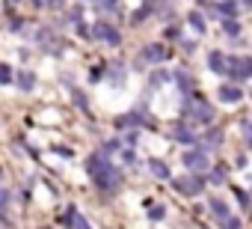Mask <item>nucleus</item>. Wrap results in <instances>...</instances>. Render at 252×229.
Segmentation results:
<instances>
[{"label": "nucleus", "mask_w": 252, "mask_h": 229, "mask_svg": "<svg viewBox=\"0 0 252 229\" xmlns=\"http://www.w3.org/2000/svg\"><path fill=\"white\" fill-rule=\"evenodd\" d=\"M86 173L92 176V182H95L101 191H116V188L122 185V173H119L104 155H92V158L86 161Z\"/></svg>", "instance_id": "f257e3e1"}, {"label": "nucleus", "mask_w": 252, "mask_h": 229, "mask_svg": "<svg viewBox=\"0 0 252 229\" xmlns=\"http://www.w3.org/2000/svg\"><path fill=\"white\" fill-rule=\"evenodd\" d=\"M184 113L190 116V122H205V125H208V122L214 119V107L205 104V101L196 98V95H193V98H190V95L184 98Z\"/></svg>", "instance_id": "f03ea898"}, {"label": "nucleus", "mask_w": 252, "mask_h": 229, "mask_svg": "<svg viewBox=\"0 0 252 229\" xmlns=\"http://www.w3.org/2000/svg\"><path fill=\"white\" fill-rule=\"evenodd\" d=\"M172 188H175L178 193H184V196H199V193L205 191V182H202L196 173H187V176L172 179Z\"/></svg>", "instance_id": "7ed1b4c3"}, {"label": "nucleus", "mask_w": 252, "mask_h": 229, "mask_svg": "<svg viewBox=\"0 0 252 229\" xmlns=\"http://www.w3.org/2000/svg\"><path fill=\"white\" fill-rule=\"evenodd\" d=\"M228 75L234 80H249L252 77V57H228Z\"/></svg>", "instance_id": "20e7f679"}, {"label": "nucleus", "mask_w": 252, "mask_h": 229, "mask_svg": "<svg viewBox=\"0 0 252 229\" xmlns=\"http://www.w3.org/2000/svg\"><path fill=\"white\" fill-rule=\"evenodd\" d=\"M184 167L190 170V173H202V170H208L211 167V161H208V155H205V149H193V152H184Z\"/></svg>", "instance_id": "39448f33"}, {"label": "nucleus", "mask_w": 252, "mask_h": 229, "mask_svg": "<svg viewBox=\"0 0 252 229\" xmlns=\"http://www.w3.org/2000/svg\"><path fill=\"white\" fill-rule=\"evenodd\" d=\"M92 36H95V39H101V42H107V45H119V42H122L119 30H116L113 24H104V21H98V24L92 27Z\"/></svg>", "instance_id": "423d86ee"}, {"label": "nucleus", "mask_w": 252, "mask_h": 229, "mask_svg": "<svg viewBox=\"0 0 252 229\" xmlns=\"http://www.w3.org/2000/svg\"><path fill=\"white\" fill-rule=\"evenodd\" d=\"M208 66H211L214 75H228V57L222 51H211L208 54Z\"/></svg>", "instance_id": "0eeeda50"}, {"label": "nucleus", "mask_w": 252, "mask_h": 229, "mask_svg": "<svg viewBox=\"0 0 252 229\" xmlns=\"http://www.w3.org/2000/svg\"><path fill=\"white\" fill-rule=\"evenodd\" d=\"M166 57H169V48H163V45H149L143 51V60L146 63H163Z\"/></svg>", "instance_id": "6e6552de"}, {"label": "nucleus", "mask_w": 252, "mask_h": 229, "mask_svg": "<svg viewBox=\"0 0 252 229\" xmlns=\"http://www.w3.org/2000/svg\"><path fill=\"white\" fill-rule=\"evenodd\" d=\"M217 95H220V101H225V104H237L243 92H240V86H231V83H225V86H220V92H217Z\"/></svg>", "instance_id": "1a4fd4ad"}, {"label": "nucleus", "mask_w": 252, "mask_h": 229, "mask_svg": "<svg viewBox=\"0 0 252 229\" xmlns=\"http://www.w3.org/2000/svg\"><path fill=\"white\" fill-rule=\"evenodd\" d=\"M217 12L234 21V15L240 12V3H237V0H220V3H217Z\"/></svg>", "instance_id": "9d476101"}, {"label": "nucleus", "mask_w": 252, "mask_h": 229, "mask_svg": "<svg viewBox=\"0 0 252 229\" xmlns=\"http://www.w3.org/2000/svg\"><path fill=\"white\" fill-rule=\"evenodd\" d=\"M149 170H152V176H158V179H169V167H166V161H160V158H152V161H149Z\"/></svg>", "instance_id": "9b49d317"}, {"label": "nucleus", "mask_w": 252, "mask_h": 229, "mask_svg": "<svg viewBox=\"0 0 252 229\" xmlns=\"http://www.w3.org/2000/svg\"><path fill=\"white\" fill-rule=\"evenodd\" d=\"M211 211H214V217H217L220 223H225V220H228V205H225L222 199H217V196L211 199Z\"/></svg>", "instance_id": "f8f14e48"}, {"label": "nucleus", "mask_w": 252, "mask_h": 229, "mask_svg": "<svg viewBox=\"0 0 252 229\" xmlns=\"http://www.w3.org/2000/svg\"><path fill=\"white\" fill-rule=\"evenodd\" d=\"M172 137H175L178 143H199V140H196V134H193L190 128H184V125H178V128L172 131Z\"/></svg>", "instance_id": "ddd939ff"}, {"label": "nucleus", "mask_w": 252, "mask_h": 229, "mask_svg": "<svg viewBox=\"0 0 252 229\" xmlns=\"http://www.w3.org/2000/svg\"><path fill=\"white\" fill-rule=\"evenodd\" d=\"M18 86H21L24 92H30V89L36 86V77H33V72H18Z\"/></svg>", "instance_id": "4468645a"}, {"label": "nucleus", "mask_w": 252, "mask_h": 229, "mask_svg": "<svg viewBox=\"0 0 252 229\" xmlns=\"http://www.w3.org/2000/svg\"><path fill=\"white\" fill-rule=\"evenodd\" d=\"M187 21L193 24V30H196V33H205V18H202L199 12H190V15H187Z\"/></svg>", "instance_id": "2eb2a0df"}, {"label": "nucleus", "mask_w": 252, "mask_h": 229, "mask_svg": "<svg viewBox=\"0 0 252 229\" xmlns=\"http://www.w3.org/2000/svg\"><path fill=\"white\" fill-rule=\"evenodd\" d=\"M12 80H15V75H12V66L0 63V83H12Z\"/></svg>", "instance_id": "dca6fc26"}, {"label": "nucleus", "mask_w": 252, "mask_h": 229, "mask_svg": "<svg viewBox=\"0 0 252 229\" xmlns=\"http://www.w3.org/2000/svg\"><path fill=\"white\" fill-rule=\"evenodd\" d=\"M220 140H222V131H208L202 143H205V146H220Z\"/></svg>", "instance_id": "f3484780"}, {"label": "nucleus", "mask_w": 252, "mask_h": 229, "mask_svg": "<svg viewBox=\"0 0 252 229\" xmlns=\"http://www.w3.org/2000/svg\"><path fill=\"white\" fill-rule=\"evenodd\" d=\"M9 199H12V193L6 188H0V217H3V211L9 208Z\"/></svg>", "instance_id": "a211bd4d"}, {"label": "nucleus", "mask_w": 252, "mask_h": 229, "mask_svg": "<svg viewBox=\"0 0 252 229\" xmlns=\"http://www.w3.org/2000/svg\"><path fill=\"white\" fill-rule=\"evenodd\" d=\"M175 80H178V86H181L184 92H190V77H187V72H178V75H175Z\"/></svg>", "instance_id": "6ab92c4d"}, {"label": "nucleus", "mask_w": 252, "mask_h": 229, "mask_svg": "<svg viewBox=\"0 0 252 229\" xmlns=\"http://www.w3.org/2000/svg\"><path fill=\"white\" fill-rule=\"evenodd\" d=\"M74 214H77V208H74V205H68V208H65V214H63V223H65V226H74Z\"/></svg>", "instance_id": "aec40b11"}, {"label": "nucleus", "mask_w": 252, "mask_h": 229, "mask_svg": "<svg viewBox=\"0 0 252 229\" xmlns=\"http://www.w3.org/2000/svg\"><path fill=\"white\" fill-rule=\"evenodd\" d=\"M225 33H228V36H237V33H240V24L231 21V18H225Z\"/></svg>", "instance_id": "412c9836"}, {"label": "nucleus", "mask_w": 252, "mask_h": 229, "mask_svg": "<svg viewBox=\"0 0 252 229\" xmlns=\"http://www.w3.org/2000/svg\"><path fill=\"white\" fill-rule=\"evenodd\" d=\"M222 229H243V223H240L237 217H228V220L222 223Z\"/></svg>", "instance_id": "4be33fe9"}, {"label": "nucleus", "mask_w": 252, "mask_h": 229, "mask_svg": "<svg viewBox=\"0 0 252 229\" xmlns=\"http://www.w3.org/2000/svg\"><path fill=\"white\" fill-rule=\"evenodd\" d=\"M234 196H237V202H240V205H249V193H246V191H240V188H237V191H234Z\"/></svg>", "instance_id": "5701e85b"}, {"label": "nucleus", "mask_w": 252, "mask_h": 229, "mask_svg": "<svg viewBox=\"0 0 252 229\" xmlns=\"http://www.w3.org/2000/svg\"><path fill=\"white\" fill-rule=\"evenodd\" d=\"M163 214H166V211H163V205H155V208L149 211V217H152V220H160Z\"/></svg>", "instance_id": "b1692460"}, {"label": "nucleus", "mask_w": 252, "mask_h": 229, "mask_svg": "<svg viewBox=\"0 0 252 229\" xmlns=\"http://www.w3.org/2000/svg\"><path fill=\"white\" fill-rule=\"evenodd\" d=\"M211 182H217V185L225 182V170H214V173H211Z\"/></svg>", "instance_id": "393cba45"}, {"label": "nucleus", "mask_w": 252, "mask_h": 229, "mask_svg": "<svg viewBox=\"0 0 252 229\" xmlns=\"http://www.w3.org/2000/svg\"><path fill=\"white\" fill-rule=\"evenodd\" d=\"M74 229H92V226H89V223H86L80 214H74Z\"/></svg>", "instance_id": "a878e982"}, {"label": "nucleus", "mask_w": 252, "mask_h": 229, "mask_svg": "<svg viewBox=\"0 0 252 229\" xmlns=\"http://www.w3.org/2000/svg\"><path fill=\"white\" fill-rule=\"evenodd\" d=\"M101 6L104 9H116V0H101Z\"/></svg>", "instance_id": "bb28decb"}, {"label": "nucleus", "mask_w": 252, "mask_h": 229, "mask_svg": "<svg viewBox=\"0 0 252 229\" xmlns=\"http://www.w3.org/2000/svg\"><path fill=\"white\" fill-rule=\"evenodd\" d=\"M63 3H65V0H51V3H48V6H51V9H60Z\"/></svg>", "instance_id": "cd10ccee"}, {"label": "nucleus", "mask_w": 252, "mask_h": 229, "mask_svg": "<svg viewBox=\"0 0 252 229\" xmlns=\"http://www.w3.org/2000/svg\"><path fill=\"white\" fill-rule=\"evenodd\" d=\"M33 3H36V6H48V3H51V0H33Z\"/></svg>", "instance_id": "c85d7f7f"}, {"label": "nucleus", "mask_w": 252, "mask_h": 229, "mask_svg": "<svg viewBox=\"0 0 252 229\" xmlns=\"http://www.w3.org/2000/svg\"><path fill=\"white\" fill-rule=\"evenodd\" d=\"M237 3H243V6H252V0H237Z\"/></svg>", "instance_id": "c756f323"}]
</instances>
